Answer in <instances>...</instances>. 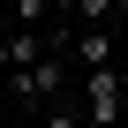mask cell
<instances>
[{
    "label": "cell",
    "mask_w": 128,
    "mask_h": 128,
    "mask_svg": "<svg viewBox=\"0 0 128 128\" xmlns=\"http://www.w3.org/2000/svg\"><path fill=\"white\" fill-rule=\"evenodd\" d=\"M68 83H76V76H68V60H60V53H45L38 68L8 76V98H15V106H38V113H45V106H60V98H68Z\"/></svg>",
    "instance_id": "6da1fadb"
},
{
    "label": "cell",
    "mask_w": 128,
    "mask_h": 128,
    "mask_svg": "<svg viewBox=\"0 0 128 128\" xmlns=\"http://www.w3.org/2000/svg\"><path fill=\"white\" fill-rule=\"evenodd\" d=\"M113 30H128V0H113Z\"/></svg>",
    "instance_id": "8992f818"
},
{
    "label": "cell",
    "mask_w": 128,
    "mask_h": 128,
    "mask_svg": "<svg viewBox=\"0 0 128 128\" xmlns=\"http://www.w3.org/2000/svg\"><path fill=\"white\" fill-rule=\"evenodd\" d=\"M76 106H83V128H120L128 98H120V76L98 68V76H76Z\"/></svg>",
    "instance_id": "7a4b0ae2"
},
{
    "label": "cell",
    "mask_w": 128,
    "mask_h": 128,
    "mask_svg": "<svg viewBox=\"0 0 128 128\" xmlns=\"http://www.w3.org/2000/svg\"><path fill=\"white\" fill-rule=\"evenodd\" d=\"M38 128H83V106H76V90L60 98V106H45V113H38Z\"/></svg>",
    "instance_id": "5b68a950"
},
{
    "label": "cell",
    "mask_w": 128,
    "mask_h": 128,
    "mask_svg": "<svg viewBox=\"0 0 128 128\" xmlns=\"http://www.w3.org/2000/svg\"><path fill=\"white\" fill-rule=\"evenodd\" d=\"M113 76H120V98H128V60H113Z\"/></svg>",
    "instance_id": "52a82bcc"
},
{
    "label": "cell",
    "mask_w": 128,
    "mask_h": 128,
    "mask_svg": "<svg viewBox=\"0 0 128 128\" xmlns=\"http://www.w3.org/2000/svg\"><path fill=\"white\" fill-rule=\"evenodd\" d=\"M68 76H98V68H113V23H90V30H68Z\"/></svg>",
    "instance_id": "3957f363"
},
{
    "label": "cell",
    "mask_w": 128,
    "mask_h": 128,
    "mask_svg": "<svg viewBox=\"0 0 128 128\" xmlns=\"http://www.w3.org/2000/svg\"><path fill=\"white\" fill-rule=\"evenodd\" d=\"M0 128H30V120H0Z\"/></svg>",
    "instance_id": "ba28073f"
},
{
    "label": "cell",
    "mask_w": 128,
    "mask_h": 128,
    "mask_svg": "<svg viewBox=\"0 0 128 128\" xmlns=\"http://www.w3.org/2000/svg\"><path fill=\"white\" fill-rule=\"evenodd\" d=\"M8 30H53V0H8Z\"/></svg>",
    "instance_id": "277c9868"
}]
</instances>
